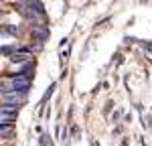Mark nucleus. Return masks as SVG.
<instances>
[{
  "label": "nucleus",
  "mask_w": 152,
  "mask_h": 146,
  "mask_svg": "<svg viewBox=\"0 0 152 146\" xmlns=\"http://www.w3.org/2000/svg\"><path fill=\"white\" fill-rule=\"evenodd\" d=\"M16 114H18V108L16 106H2V112H0V122L2 124H12L14 118H16Z\"/></svg>",
  "instance_id": "nucleus-2"
},
{
  "label": "nucleus",
  "mask_w": 152,
  "mask_h": 146,
  "mask_svg": "<svg viewBox=\"0 0 152 146\" xmlns=\"http://www.w3.org/2000/svg\"><path fill=\"white\" fill-rule=\"evenodd\" d=\"M33 35L37 36V39H41V41H45V39H47V31H39V28H35V33H33Z\"/></svg>",
  "instance_id": "nucleus-6"
},
{
  "label": "nucleus",
  "mask_w": 152,
  "mask_h": 146,
  "mask_svg": "<svg viewBox=\"0 0 152 146\" xmlns=\"http://www.w3.org/2000/svg\"><path fill=\"white\" fill-rule=\"evenodd\" d=\"M0 136H2V138H10L12 136V126L10 124H2V126H0Z\"/></svg>",
  "instance_id": "nucleus-5"
},
{
  "label": "nucleus",
  "mask_w": 152,
  "mask_h": 146,
  "mask_svg": "<svg viewBox=\"0 0 152 146\" xmlns=\"http://www.w3.org/2000/svg\"><path fill=\"white\" fill-rule=\"evenodd\" d=\"M142 120H144V126H146V128L152 126V118H150V116H146V114H144V116H142Z\"/></svg>",
  "instance_id": "nucleus-8"
},
{
  "label": "nucleus",
  "mask_w": 152,
  "mask_h": 146,
  "mask_svg": "<svg viewBox=\"0 0 152 146\" xmlns=\"http://www.w3.org/2000/svg\"><path fill=\"white\" fill-rule=\"evenodd\" d=\"M10 61H12V63H26V61H31V53H28V49H24V51H20V53L10 55Z\"/></svg>",
  "instance_id": "nucleus-4"
},
{
  "label": "nucleus",
  "mask_w": 152,
  "mask_h": 146,
  "mask_svg": "<svg viewBox=\"0 0 152 146\" xmlns=\"http://www.w3.org/2000/svg\"><path fill=\"white\" fill-rule=\"evenodd\" d=\"M23 99V96L18 93V91H2V104H6V106H18V101Z\"/></svg>",
  "instance_id": "nucleus-3"
},
{
  "label": "nucleus",
  "mask_w": 152,
  "mask_h": 146,
  "mask_svg": "<svg viewBox=\"0 0 152 146\" xmlns=\"http://www.w3.org/2000/svg\"><path fill=\"white\" fill-rule=\"evenodd\" d=\"M112 120H114V122H118V120H120V112H114V116H112Z\"/></svg>",
  "instance_id": "nucleus-9"
},
{
  "label": "nucleus",
  "mask_w": 152,
  "mask_h": 146,
  "mask_svg": "<svg viewBox=\"0 0 152 146\" xmlns=\"http://www.w3.org/2000/svg\"><path fill=\"white\" fill-rule=\"evenodd\" d=\"M16 8L23 12L31 23H35V18H43V4L39 0H20L16 4Z\"/></svg>",
  "instance_id": "nucleus-1"
},
{
  "label": "nucleus",
  "mask_w": 152,
  "mask_h": 146,
  "mask_svg": "<svg viewBox=\"0 0 152 146\" xmlns=\"http://www.w3.org/2000/svg\"><path fill=\"white\" fill-rule=\"evenodd\" d=\"M4 31H8V33H12V35H18V28L12 26V24H4Z\"/></svg>",
  "instance_id": "nucleus-7"
}]
</instances>
